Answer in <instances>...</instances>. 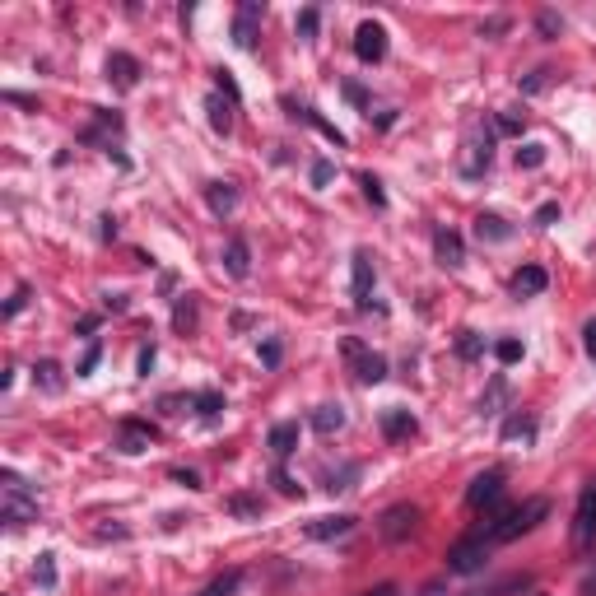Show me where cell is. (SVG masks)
<instances>
[{
	"mask_svg": "<svg viewBox=\"0 0 596 596\" xmlns=\"http://www.w3.org/2000/svg\"><path fill=\"white\" fill-rule=\"evenodd\" d=\"M545 513H550V503H545V499H527V503H517V508H499L485 531H489V541H494V545L517 541V536H527V531L541 527Z\"/></svg>",
	"mask_w": 596,
	"mask_h": 596,
	"instance_id": "1",
	"label": "cell"
},
{
	"mask_svg": "<svg viewBox=\"0 0 596 596\" xmlns=\"http://www.w3.org/2000/svg\"><path fill=\"white\" fill-rule=\"evenodd\" d=\"M489 550H494V541H489V531H471V536H461L452 550H447V573H457V578H471V573H480L489 564Z\"/></svg>",
	"mask_w": 596,
	"mask_h": 596,
	"instance_id": "2",
	"label": "cell"
},
{
	"mask_svg": "<svg viewBox=\"0 0 596 596\" xmlns=\"http://www.w3.org/2000/svg\"><path fill=\"white\" fill-rule=\"evenodd\" d=\"M569 541H573V555H592L596 550V485H583V494H578Z\"/></svg>",
	"mask_w": 596,
	"mask_h": 596,
	"instance_id": "3",
	"label": "cell"
},
{
	"mask_svg": "<svg viewBox=\"0 0 596 596\" xmlns=\"http://www.w3.org/2000/svg\"><path fill=\"white\" fill-rule=\"evenodd\" d=\"M33 517H38V494L14 471H5V522H10V527H24Z\"/></svg>",
	"mask_w": 596,
	"mask_h": 596,
	"instance_id": "4",
	"label": "cell"
},
{
	"mask_svg": "<svg viewBox=\"0 0 596 596\" xmlns=\"http://www.w3.org/2000/svg\"><path fill=\"white\" fill-rule=\"evenodd\" d=\"M354 56H359L364 66H378L382 56H387V28L364 19V24L354 28Z\"/></svg>",
	"mask_w": 596,
	"mask_h": 596,
	"instance_id": "5",
	"label": "cell"
},
{
	"mask_svg": "<svg viewBox=\"0 0 596 596\" xmlns=\"http://www.w3.org/2000/svg\"><path fill=\"white\" fill-rule=\"evenodd\" d=\"M345 359L354 364V378L368 382V387L387 378V359H382V354H373V350H364L359 340H345Z\"/></svg>",
	"mask_w": 596,
	"mask_h": 596,
	"instance_id": "6",
	"label": "cell"
},
{
	"mask_svg": "<svg viewBox=\"0 0 596 596\" xmlns=\"http://www.w3.org/2000/svg\"><path fill=\"white\" fill-rule=\"evenodd\" d=\"M499 499H503V471H480L471 480V489H466L471 508H499Z\"/></svg>",
	"mask_w": 596,
	"mask_h": 596,
	"instance_id": "7",
	"label": "cell"
},
{
	"mask_svg": "<svg viewBox=\"0 0 596 596\" xmlns=\"http://www.w3.org/2000/svg\"><path fill=\"white\" fill-rule=\"evenodd\" d=\"M415 527H420V508H415V503H396V508L382 513V536H387V541H406Z\"/></svg>",
	"mask_w": 596,
	"mask_h": 596,
	"instance_id": "8",
	"label": "cell"
},
{
	"mask_svg": "<svg viewBox=\"0 0 596 596\" xmlns=\"http://www.w3.org/2000/svg\"><path fill=\"white\" fill-rule=\"evenodd\" d=\"M122 131H126V122L117 117V112L94 108V126L84 131V140H89V145H103V149L112 154V140H122Z\"/></svg>",
	"mask_w": 596,
	"mask_h": 596,
	"instance_id": "9",
	"label": "cell"
},
{
	"mask_svg": "<svg viewBox=\"0 0 596 596\" xmlns=\"http://www.w3.org/2000/svg\"><path fill=\"white\" fill-rule=\"evenodd\" d=\"M434 257H438V266L457 271V266H466V247H461V238L452 229H438L434 233Z\"/></svg>",
	"mask_w": 596,
	"mask_h": 596,
	"instance_id": "10",
	"label": "cell"
},
{
	"mask_svg": "<svg viewBox=\"0 0 596 596\" xmlns=\"http://www.w3.org/2000/svg\"><path fill=\"white\" fill-rule=\"evenodd\" d=\"M261 5L257 0H247L243 10H238V19H233V42H238V47H257V24H261Z\"/></svg>",
	"mask_w": 596,
	"mask_h": 596,
	"instance_id": "11",
	"label": "cell"
},
{
	"mask_svg": "<svg viewBox=\"0 0 596 596\" xmlns=\"http://www.w3.org/2000/svg\"><path fill=\"white\" fill-rule=\"evenodd\" d=\"M489 145H494V136H489L485 126H480V131L471 136V145H466L471 154H466V163H461V173H466V177H480V173H485V168H489V154H494Z\"/></svg>",
	"mask_w": 596,
	"mask_h": 596,
	"instance_id": "12",
	"label": "cell"
},
{
	"mask_svg": "<svg viewBox=\"0 0 596 596\" xmlns=\"http://www.w3.org/2000/svg\"><path fill=\"white\" fill-rule=\"evenodd\" d=\"M108 80L117 84V89H136L140 84V61L131 52H112L108 56Z\"/></svg>",
	"mask_w": 596,
	"mask_h": 596,
	"instance_id": "13",
	"label": "cell"
},
{
	"mask_svg": "<svg viewBox=\"0 0 596 596\" xmlns=\"http://www.w3.org/2000/svg\"><path fill=\"white\" fill-rule=\"evenodd\" d=\"M354 303L373 308V257L368 252H354Z\"/></svg>",
	"mask_w": 596,
	"mask_h": 596,
	"instance_id": "14",
	"label": "cell"
},
{
	"mask_svg": "<svg viewBox=\"0 0 596 596\" xmlns=\"http://www.w3.org/2000/svg\"><path fill=\"white\" fill-rule=\"evenodd\" d=\"M303 531H308L312 541H340V536H350V531H354V517H350V513H340V517H317V522H308Z\"/></svg>",
	"mask_w": 596,
	"mask_h": 596,
	"instance_id": "15",
	"label": "cell"
},
{
	"mask_svg": "<svg viewBox=\"0 0 596 596\" xmlns=\"http://www.w3.org/2000/svg\"><path fill=\"white\" fill-rule=\"evenodd\" d=\"M415 429H420V420H415L410 410H401V406L382 410V434L392 438V443H401V438H415Z\"/></svg>",
	"mask_w": 596,
	"mask_h": 596,
	"instance_id": "16",
	"label": "cell"
},
{
	"mask_svg": "<svg viewBox=\"0 0 596 596\" xmlns=\"http://www.w3.org/2000/svg\"><path fill=\"white\" fill-rule=\"evenodd\" d=\"M154 438H159V429H154V424L126 420V424H122V438H117V447H122V452H131V457H136V452H145V447L154 443Z\"/></svg>",
	"mask_w": 596,
	"mask_h": 596,
	"instance_id": "17",
	"label": "cell"
},
{
	"mask_svg": "<svg viewBox=\"0 0 596 596\" xmlns=\"http://www.w3.org/2000/svg\"><path fill=\"white\" fill-rule=\"evenodd\" d=\"M503 443H536V420H531V415H522V410H517V415H508V420H503Z\"/></svg>",
	"mask_w": 596,
	"mask_h": 596,
	"instance_id": "18",
	"label": "cell"
},
{
	"mask_svg": "<svg viewBox=\"0 0 596 596\" xmlns=\"http://www.w3.org/2000/svg\"><path fill=\"white\" fill-rule=\"evenodd\" d=\"M545 285H550V275L541 271V266H522V271L513 275V294L517 298H531V294H545Z\"/></svg>",
	"mask_w": 596,
	"mask_h": 596,
	"instance_id": "19",
	"label": "cell"
},
{
	"mask_svg": "<svg viewBox=\"0 0 596 596\" xmlns=\"http://www.w3.org/2000/svg\"><path fill=\"white\" fill-rule=\"evenodd\" d=\"M271 452H275L280 461L298 452V424H294V420H285V424H275V429H271Z\"/></svg>",
	"mask_w": 596,
	"mask_h": 596,
	"instance_id": "20",
	"label": "cell"
},
{
	"mask_svg": "<svg viewBox=\"0 0 596 596\" xmlns=\"http://www.w3.org/2000/svg\"><path fill=\"white\" fill-rule=\"evenodd\" d=\"M205 112H210L215 136H229V131H233V103H224V94H210V98H205Z\"/></svg>",
	"mask_w": 596,
	"mask_h": 596,
	"instance_id": "21",
	"label": "cell"
},
{
	"mask_svg": "<svg viewBox=\"0 0 596 596\" xmlns=\"http://www.w3.org/2000/svg\"><path fill=\"white\" fill-rule=\"evenodd\" d=\"M205 201H210V210H215V215H233L238 191H233V182H210V187H205Z\"/></svg>",
	"mask_w": 596,
	"mask_h": 596,
	"instance_id": "22",
	"label": "cell"
},
{
	"mask_svg": "<svg viewBox=\"0 0 596 596\" xmlns=\"http://www.w3.org/2000/svg\"><path fill=\"white\" fill-rule=\"evenodd\" d=\"M475 238H480V243H508L513 229H508L499 215H480V219H475Z\"/></svg>",
	"mask_w": 596,
	"mask_h": 596,
	"instance_id": "23",
	"label": "cell"
},
{
	"mask_svg": "<svg viewBox=\"0 0 596 596\" xmlns=\"http://www.w3.org/2000/svg\"><path fill=\"white\" fill-rule=\"evenodd\" d=\"M224 266H229L233 280H247V271H252V257H247V243L243 238H229V252H224Z\"/></svg>",
	"mask_w": 596,
	"mask_h": 596,
	"instance_id": "24",
	"label": "cell"
},
{
	"mask_svg": "<svg viewBox=\"0 0 596 596\" xmlns=\"http://www.w3.org/2000/svg\"><path fill=\"white\" fill-rule=\"evenodd\" d=\"M312 429L331 438L336 429H345V410H340V406H317V415H312Z\"/></svg>",
	"mask_w": 596,
	"mask_h": 596,
	"instance_id": "25",
	"label": "cell"
},
{
	"mask_svg": "<svg viewBox=\"0 0 596 596\" xmlns=\"http://www.w3.org/2000/svg\"><path fill=\"white\" fill-rule=\"evenodd\" d=\"M191 406L201 410V420L215 424L219 415H224V396H219V392H196V396H191Z\"/></svg>",
	"mask_w": 596,
	"mask_h": 596,
	"instance_id": "26",
	"label": "cell"
},
{
	"mask_svg": "<svg viewBox=\"0 0 596 596\" xmlns=\"http://www.w3.org/2000/svg\"><path fill=\"white\" fill-rule=\"evenodd\" d=\"M238 587H243V573H238V569H229V573H224V578H215V583L205 587L201 596H238Z\"/></svg>",
	"mask_w": 596,
	"mask_h": 596,
	"instance_id": "27",
	"label": "cell"
},
{
	"mask_svg": "<svg viewBox=\"0 0 596 596\" xmlns=\"http://www.w3.org/2000/svg\"><path fill=\"white\" fill-rule=\"evenodd\" d=\"M173 326H177V331H191V326H196V298H191V294L177 298V308H173Z\"/></svg>",
	"mask_w": 596,
	"mask_h": 596,
	"instance_id": "28",
	"label": "cell"
},
{
	"mask_svg": "<svg viewBox=\"0 0 596 596\" xmlns=\"http://www.w3.org/2000/svg\"><path fill=\"white\" fill-rule=\"evenodd\" d=\"M33 378L42 382V392H61V368H56L52 359H42V364L33 368Z\"/></svg>",
	"mask_w": 596,
	"mask_h": 596,
	"instance_id": "29",
	"label": "cell"
},
{
	"mask_svg": "<svg viewBox=\"0 0 596 596\" xmlns=\"http://www.w3.org/2000/svg\"><path fill=\"white\" fill-rule=\"evenodd\" d=\"M503 396H508V382H503V378H494V382H489V396H480V415H499V410H494V406H499Z\"/></svg>",
	"mask_w": 596,
	"mask_h": 596,
	"instance_id": "30",
	"label": "cell"
},
{
	"mask_svg": "<svg viewBox=\"0 0 596 596\" xmlns=\"http://www.w3.org/2000/svg\"><path fill=\"white\" fill-rule=\"evenodd\" d=\"M457 354H461V359H480V354H485V345H480V336H475V331H461V336H457Z\"/></svg>",
	"mask_w": 596,
	"mask_h": 596,
	"instance_id": "31",
	"label": "cell"
},
{
	"mask_svg": "<svg viewBox=\"0 0 596 596\" xmlns=\"http://www.w3.org/2000/svg\"><path fill=\"white\" fill-rule=\"evenodd\" d=\"M545 163V145H522L517 149V168H541Z\"/></svg>",
	"mask_w": 596,
	"mask_h": 596,
	"instance_id": "32",
	"label": "cell"
},
{
	"mask_svg": "<svg viewBox=\"0 0 596 596\" xmlns=\"http://www.w3.org/2000/svg\"><path fill=\"white\" fill-rule=\"evenodd\" d=\"M494 359H499V364H517V359H522V340H499V345H494Z\"/></svg>",
	"mask_w": 596,
	"mask_h": 596,
	"instance_id": "33",
	"label": "cell"
},
{
	"mask_svg": "<svg viewBox=\"0 0 596 596\" xmlns=\"http://www.w3.org/2000/svg\"><path fill=\"white\" fill-rule=\"evenodd\" d=\"M56 555H38V569H33V578H38L42 587H56Z\"/></svg>",
	"mask_w": 596,
	"mask_h": 596,
	"instance_id": "34",
	"label": "cell"
},
{
	"mask_svg": "<svg viewBox=\"0 0 596 596\" xmlns=\"http://www.w3.org/2000/svg\"><path fill=\"white\" fill-rule=\"evenodd\" d=\"M215 80H219V94L229 98V103H238V98H243V94H238V84H233L229 70H215Z\"/></svg>",
	"mask_w": 596,
	"mask_h": 596,
	"instance_id": "35",
	"label": "cell"
},
{
	"mask_svg": "<svg viewBox=\"0 0 596 596\" xmlns=\"http://www.w3.org/2000/svg\"><path fill=\"white\" fill-rule=\"evenodd\" d=\"M229 513H238V517H257V513H261V499H229Z\"/></svg>",
	"mask_w": 596,
	"mask_h": 596,
	"instance_id": "36",
	"label": "cell"
},
{
	"mask_svg": "<svg viewBox=\"0 0 596 596\" xmlns=\"http://www.w3.org/2000/svg\"><path fill=\"white\" fill-rule=\"evenodd\" d=\"M364 196H368V201H373V205H387V191H382V182H378V177H373V173L364 177Z\"/></svg>",
	"mask_w": 596,
	"mask_h": 596,
	"instance_id": "37",
	"label": "cell"
},
{
	"mask_svg": "<svg viewBox=\"0 0 596 596\" xmlns=\"http://www.w3.org/2000/svg\"><path fill=\"white\" fill-rule=\"evenodd\" d=\"M98 354H103V345H89V354H84V359H80V368H75V373H80V378H89V373H94Z\"/></svg>",
	"mask_w": 596,
	"mask_h": 596,
	"instance_id": "38",
	"label": "cell"
},
{
	"mask_svg": "<svg viewBox=\"0 0 596 596\" xmlns=\"http://www.w3.org/2000/svg\"><path fill=\"white\" fill-rule=\"evenodd\" d=\"M261 364L266 368L280 364V340H266V345H261Z\"/></svg>",
	"mask_w": 596,
	"mask_h": 596,
	"instance_id": "39",
	"label": "cell"
},
{
	"mask_svg": "<svg viewBox=\"0 0 596 596\" xmlns=\"http://www.w3.org/2000/svg\"><path fill=\"white\" fill-rule=\"evenodd\" d=\"M298 33H303V38H312V33H317V10H303V14H298Z\"/></svg>",
	"mask_w": 596,
	"mask_h": 596,
	"instance_id": "40",
	"label": "cell"
},
{
	"mask_svg": "<svg viewBox=\"0 0 596 596\" xmlns=\"http://www.w3.org/2000/svg\"><path fill=\"white\" fill-rule=\"evenodd\" d=\"M536 28H541L545 38H555L559 28H564V19H555V14H541V19H536Z\"/></svg>",
	"mask_w": 596,
	"mask_h": 596,
	"instance_id": "41",
	"label": "cell"
},
{
	"mask_svg": "<svg viewBox=\"0 0 596 596\" xmlns=\"http://www.w3.org/2000/svg\"><path fill=\"white\" fill-rule=\"evenodd\" d=\"M555 219H559V205H555V201H550V205H541V210H536V224H541V229H550Z\"/></svg>",
	"mask_w": 596,
	"mask_h": 596,
	"instance_id": "42",
	"label": "cell"
},
{
	"mask_svg": "<svg viewBox=\"0 0 596 596\" xmlns=\"http://www.w3.org/2000/svg\"><path fill=\"white\" fill-rule=\"evenodd\" d=\"M24 303H28V289L19 285V289H14V294H10V303H5V317H14V312L24 308Z\"/></svg>",
	"mask_w": 596,
	"mask_h": 596,
	"instance_id": "43",
	"label": "cell"
},
{
	"mask_svg": "<svg viewBox=\"0 0 596 596\" xmlns=\"http://www.w3.org/2000/svg\"><path fill=\"white\" fill-rule=\"evenodd\" d=\"M331 173H336V168H331V163H312V182H317V187H326V182H331Z\"/></svg>",
	"mask_w": 596,
	"mask_h": 596,
	"instance_id": "44",
	"label": "cell"
},
{
	"mask_svg": "<svg viewBox=\"0 0 596 596\" xmlns=\"http://www.w3.org/2000/svg\"><path fill=\"white\" fill-rule=\"evenodd\" d=\"M545 84H550V70H531V80L522 84V89H527V94H536V89H545Z\"/></svg>",
	"mask_w": 596,
	"mask_h": 596,
	"instance_id": "45",
	"label": "cell"
},
{
	"mask_svg": "<svg viewBox=\"0 0 596 596\" xmlns=\"http://www.w3.org/2000/svg\"><path fill=\"white\" fill-rule=\"evenodd\" d=\"M173 480H182L187 489H201V475H196V471H182V466H173Z\"/></svg>",
	"mask_w": 596,
	"mask_h": 596,
	"instance_id": "46",
	"label": "cell"
},
{
	"mask_svg": "<svg viewBox=\"0 0 596 596\" xmlns=\"http://www.w3.org/2000/svg\"><path fill=\"white\" fill-rule=\"evenodd\" d=\"M583 350H587V354H592V359H596V317H592V322L583 326Z\"/></svg>",
	"mask_w": 596,
	"mask_h": 596,
	"instance_id": "47",
	"label": "cell"
},
{
	"mask_svg": "<svg viewBox=\"0 0 596 596\" xmlns=\"http://www.w3.org/2000/svg\"><path fill=\"white\" fill-rule=\"evenodd\" d=\"M578 596H596V569L583 573V583H578Z\"/></svg>",
	"mask_w": 596,
	"mask_h": 596,
	"instance_id": "48",
	"label": "cell"
},
{
	"mask_svg": "<svg viewBox=\"0 0 596 596\" xmlns=\"http://www.w3.org/2000/svg\"><path fill=\"white\" fill-rule=\"evenodd\" d=\"M275 485H280V494H289V499H294V494H298V485H294V480H289L285 471H275Z\"/></svg>",
	"mask_w": 596,
	"mask_h": 596,
	"instance_id": "49",
	"label": "cell"
},
{
	"mask_svg": "<svg viewBox=\"0 0 596 596\" xmlns=\"http://www.w3.org/2000/svg\"><path fill=\"white\" fill-rule=\"evenodd\" d=\"M359 596H396V583H378V587H368V592Z\"/></svg>",
	"mask_w": 596,
	"mask_h": 596,
	"instance_id": "50",
	"label": "cell"
},
{
	"mask_svg": "<svg viewBox=\"0 0 596 596\" xmlns=\"http://www.w3.org/2000/svg\"><path fill=\"white\" fill-rule=\"evenodd\" d=\"M149 368H154V345H149V350H140V373H145V378H149Z\"/></svg>",
	"mask_w": 596,
	"mask_h": 596,
	"instance_id": "51",
	"label": "cell"
},
{
	"mask_svg": "<svg viewBox=\"0 0 596 596\" xmlns=\"http://www.w3.org/2000/svg\"><path fill=\"white\" fill-rule=\"evenodd\" d=\"M499 131L503 136H517V117H499Z\"/></svg>",
	"mask_w": 596,
	"mask_h": 596,
	"instance_id": "52",
	"label": "cell"
},
{
	"mask_svg": "<svg viewBox=\"0 0 596 596\" xmlns=\"http://www.w3.org/2000/svg\"><path fill=\"white\" fill-rule=\"evenodd\" d=\"M513 583H517V578H513ZM513 583H503V587H489V592H471V596H503V592H508V587H513Z\"/></svg>",
	"mask_w": 596,
	"mask_h": 596,
	"instance_id": "53",
	"label": "cell"
}]
</instances>
